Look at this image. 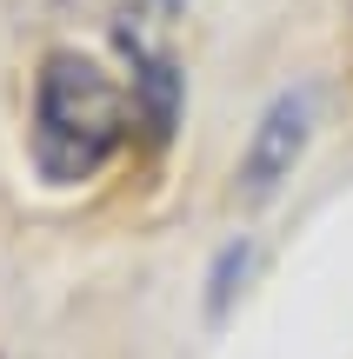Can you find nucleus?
I'll list each match as a JSON object with an SVG mask.
<instances>
[{"label": "nucleus", "mask_w": 353, "mask_h": 359, "mask_svg": "<svg viewBox=\"0 0 353 359\" xmlns=\"http://www.w3.org/2000/svg\"><path fill=\"white\" fill-rule=\"evenodd\" d=\"M154 7H160V13H173V7H180V0H154Z\"/></svg>", "instance_id": "5"}, {"label": "nucleus", "mask_w": 353, "mask_h": 359, "mask_svg": "<svg viewBox=\"0 0 353 359\" xmlns=\"http://www.w3.org/2000/svg\"><path fill=\"white\" fill-rule=\"evenodd\" d=\"M247 266H253V246H247V240L220 253V266H213V286H207V306H213V313L234 299V280H247Z\"/></svg>", "instance_id": "4"}, {"label": "nucleus", "mask_w": 353, "mask_h": 359, "mask_svg": "<svg viewBox=\"0 0 353 359\" xmlns=\"http://www.w3.org/2000/svg\"><path fill=\"white\" fill-rule=\"evenodd\" d=\"M307 133H314V87H287V93H280V100L260 114V127H253L247 154H240V173H234L240 200H253V206L274 200L280 180H293V167H300Z\"/></svg>", "instance_id": "2"}, {"label": "nucleus", "mask_w": 353, "mask_h": 359, "mask_svg": "<svg viewBox=\"0 0 353 359\" xmlns=\"http://www.w3.org/2000/svg\"><path fill=\"white\" fill-rule=\"evenodd\" d=\"M133 100H147V127H154V140H167L173 114H180V74H173V60L147 53L140 74H133Z\"/></svg>", "instance_id": "3"}, {"label": "nucleus", "mask_w": 353, "mask_h": 359, "mask_svg": "<svg viewBox=\"0 0 353 359\" xmlns=\"http://www.w3.org/2000/svg\"><path fill=\"white\" fill-rule=\"evenodd\" d=\"M47 7H67V0H47Z\"/></svg>", "instance_id": "6"}, {"label": "nucleus", "mask_w": 353, "mask_h": 359, "mask_svg": "<svg viewBox=\"0 0 353 359\" xmlns=\"http://www.w3.org/2000/svg\"><path fill=\"white\" fill-rule=\"evenodd\" d=\"M127 140V93L114 87V74L87 60L74 47H53L34 74V167L53 187L93 180L114 160V147Z\"/></svg>", "instance_id": "1"}]
</instances>
